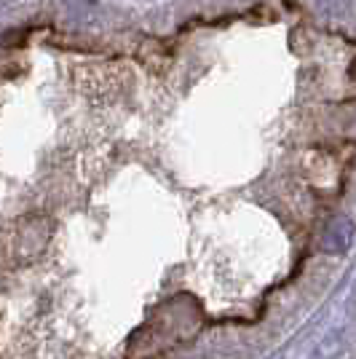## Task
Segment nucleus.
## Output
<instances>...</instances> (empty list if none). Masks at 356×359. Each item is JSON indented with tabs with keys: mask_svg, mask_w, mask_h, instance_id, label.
I'll use <instances>...</instances> for the list:
<instances>
[{
	"mask_svg": "<svg viewBox=\"0 0 356 359\" xmlns=\"http://www.w3.org/2000/svg\"><path fill=\"white\" fill-rule=\"evenodd\" d=\"M354 233H356L354 220L348 215H335L324 225V231H322V247H324V252H332V255L345 252L351 247V241H354Z\"/></svg>",
	"mask_w": 356,
	"mask_h": 359,
	"instance_id": "nucleus-1",
	"label": "nucleus"
},
{
	"mask_svg": "<svg viewBox=\"0 0 356 359\" xmlns=\"http://www.w3.org/2000/svg\"><path fill=\"white\" fill-rule=\"evenodd\" d=\"M319 8L329 16H338L348 8V0H319Z\"/></svg>",
	"mask_w": 356,
	"mask_h": 359,
	"instance_id": "nucleus-2",
	"label": "nucleus"
}]
</instances>
